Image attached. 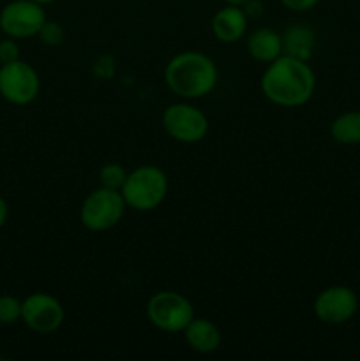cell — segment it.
<instances>
[{
    "mask_svg": "<svg viewBox=\"0 0 360 361\" xmlns=\"http://www.w3.org/2000/svg\"><path fill=\"white\" fill-rule=\"evenodd\" d=\"M260 85L261 92L270 102L282 108H299L313 97L316 76L307 60L282 53L268 63Z\"/></svg>",
    "mask_w": 360,
    "mask_h": 361,
    "instance_id": "1",
    "label": "cell"
},
{
    "mask_svg": "<svg viewBox=\"0 0 360 361\" xmlns=\"http://www.w3.org/2000/svg\"><path fill=\"white\" fill-rule=\"evenodd\" d=\"M164 83L176 97L201 99L217 85V67L205 53L182 51L166 66Z\"/></svg>",
    "mask_w": 360,
    "mask_h": 361,
    "instance_id": "2",
    "label": "cell"
},
{
    "mask_svg": "<svg viewBox=\"0 0 360 361\" xmlns=\"http://www.w3.org/2000/svg\"><path fill=\"white\" fill-rule=\"evenodd\" d=\"M124 201L138 212H150L157 208L168 194V176L157 166H140L127 173L122 189Z\"/></svg>",
    "mask_w": 360,
    "mask_h": 361,
    "instance_id": "3",
    "label": "cell"
},
{
    "mask_svg": "<svg viewBox=\"0 0 360 361\" xmlns=\"http://www.w3.org/2000/svg\"><path fill=\"white\" fill-rule=\"evenodd\" d=\"M126 208L127 204L120 190L99 187V189L92 190L81 204V224L88 231H108L122 221Z\"/></svg>",
    "mask_w": 360,
    "mask_h": 361,
    "instance_id": "4",
    "label": "cell"
},
{
    "mask_svg": "<svg viewBox=\"0 0 360 361\" xmlns=\"http://www.w3.org/2000/svg\"><path fill=\"white\" fill-rule=\"evenodd\" d=\"M147 317L157 330L180 334L194 317V307L176 291H159L147 303Z\"/></svg>",
    "mask_w": 360,
    "mask_h": 361,
    "instance_id": "5",
    "label": "cell"
},
{
    "mask_svg": "<svg viewBox=\"0 0 360 361\" xmlns=\"http://www.w3.org/2000/svg\"><path fill=\"white\" fill-rule=\"evenodd\" d=\"M162 127L175 141L198 143L208 133V118L189 102H175L162 113Z\"/></svg>",
    "mask_w": 360,
    "mask_h": 361,
    "instance_id": "6",
    "label": "cell"
},
{
    "mask_svg": "<svg viewBox=\"0 0 360 361\" xmlns=\"http://www.w3.org/2000/svg\"><path fill=\"white\" fill-rule=\"evenodd\" d=\"M39 76L34 67L21 60L2 63L0 67V94L13 104H28L39 94Z\"/></svg>",
    "mask_w": 360,
    "mask_h": 361,
    "instance_id": "7",
    "label": "cell"
},
{
    "mask_svg": "<svg viewBox=\"0 0 360 361\" xmlns=\"http://www.w3.org/2000/svg\"><path fill=\"white\" fill-rule=\"evenodd\" d=\"M46 21V13L41 4L32 0H14L0 13V28L9 37L27 39L37 35Z\"/></svg>",
    "mask_w": 360,
    "mask_h": 361,
    "instance_id": "8",
    "label": "cell"
},
{
    "mask_svg": "<svg viewBox=\"0 0 360 361\" xmlns=\"http://www.w3.org/2000/svg\"><path fill=\"white\" fill-rule=\"evenodd\" d=\"M21 319L35 334H53L64 323V307L46 293H35L21 302Z\"/></svg>",
    "mask_w": 360,
    "mask_h": 361,
    "instance_id": "9",
    "label": "cell"
},
{
    "mask_svg": "<svg viewBox=\"0 0 360 361\" xmlns=\"http://www.w3.org/2000/svg\"><path fill=\"white\" fill-rule=\"evenodd\" d=\"M359 309L355 291L346 286H330L314 300V316L327 324H342L352 319Z\"/></svg>",
    "mask_w": 360,
    "mask_h": 361,
    "instance_id": "10",
    "label": "cell"
},
{
    "mask_svg": "<svg viewBox=\"0 0 360 361\" xmlns=\"http://www.w3.org/2000/svg\"><path fill=\"white\" fill-rule=\"evenodd\" d=\"M247 21H249V18L244 13L242 6L226 4L212 18V34L217 41L232 44V42L240 41L246 35Z\"/></svg>",
    "mask_w": 360,
    "mask_h": 361,
    "instance_id": "11",
    "label": "cell"
},
{
    "mask_svg": "<svg viewBox=\"0 0 360 361\" xmlns=\"http://www.w3.org/2000/svg\"><path fill=\"white\" fill-rule=\"evenodd\" d=\"M184 337L193 351L208 355V353L217 351L221 345V331L212 321L193 317L189 324L184 330Z\"/></svg>",
    "mask_w": 360,
    "mask_h": 361,
    "instance_id": "12",
    "label": "cell"
},
{
    "mask_svg": "<svg viewBox=\"0 0 360 361\" xmlns=\"http://www.w3.org/2000/svg\"><path fill=\"white\" fill-rule=\"evenodd\" d=\"M247 51L256 62L270 63L282 55V39L272 28H258L247 39Z\"/></svg>",
    "mask_w": 360,
    "mask_h": 361,
    "instance_id": "13",
    "label": "cell"
},
{
    "mask_svg": "<svg viewBox=\"0 0 360 361\" xmlns=\"http://www.w3.org/2000/svg\"><path fill=\"white\" fill-rule=\"evenodd\" d=\"M282 53L300 60H309L313 55L316 35L306 25H289L281 34Z\"/></svg>",
    "mask_w": 360,
    "mask_h": 361,
    "instance_id": "14",
    "label": "cell"
},
{
    "mask_svg": "<svg viewBox=\"0 0 360 361\" xmlns=\"http://www.w3.org/2000/svg\"><path fill=\"white\" fill-rule=\"evenodd\" d=\"M330 134L341 145H360V111H348L332 122Z\"/></svg>",
    "mask_w": 360,
    "mask_h": 361,
    "instance_id": "15",
    "label": "cell"
},
{
    "mask_svg": "<svg viewBox=\"0 0 360 361\" xmlns=\"http://www.w3.org/2000/svg\"><path fill=\"white\" fill-rule=\"evenodd\" d=\"M127 178V171L116 162H109V164H104L99 171V182H101V187H106V189H122L124 182Z\"/></svg>",
    "mask_w": 360,
    "mask_h": 361,
    "instance_id": "16",
    "label": "cell"
},
{
    "mask_svg": "<svg viewBox=\"0 0 360 361\" xmlns=\"http://www.w3.org/2000/svg\"><path fill=\"white\" fill-rule=\"evenodd\" d=\"M21 319V302L14 296H2L0 298V324H13Z\"/></svg>",
    "mask_w": 360,
    "mask_h": 361,
    "instance_id": "17",
    "label": "cell"
},
{
    "mask_svg": "<svg viewBox=\"0 0 360 361\" xmlns=\"http://www.w3.org/2000/svg\"><path fill=\"white\" fill-rule=\"evenodd\" d=\"M37 35L46 46H59L64 42V28L62 25L56 23V21L46 20Z\"/></svg>",
    "mask_w": 360,
    "mask_h": 361,
    "instance_id": "18",
    "label": "cell"
},
{
    "mask_svg": "<svg viewBox=\"0 0 360 361\" xmlns=\"http://www.w3.org/2000/svg\"><path fill=\"white\" fill-rule=\"evenodd\" d=\"M20 49H18V44L13 41V39H4L0 42V62L9 63L14 62V60H20Z\"/></svg>",
    "mask_w": 360,
    "mask_h": 361,
    "instance_id": "19",
    "label": "cell"
},
{
    "mask_svg": "<svg viewBox=\"0 0 360 361\" xmlns=\"http://www.w3.org/2000/svg\"><path fill=\"white\" fill-rule=\"evenodd\" d=\"M286 9L295 11V13H304V11H309L316 6L320 0H279Z\"/></svg>",
    "mask_w": 360,
    "mask_h": 361,
    "instance_id": "20",
    "label": "cell"
},
{
    "mask_svg": "<svg viewBox=\"0 0 360 361\" xmlns=\"http://www.w3.org/2000/svg\"><path fill=\"white\" fill-rule=\"evenodd\" d=\"M242 9L244 13L247 14V18H251V20H258V18L263 16L265 13V7L263 4H261V0H247L242 6Z\"/></svg>",
    "mask_w": 360,
    "mask_h": 361,
    "instance_id": "21",
    "label": "cell"
},
{
    "mask_svg": "<svg viewBox=\"0 0 360 361\" xmlns=\"http://www.w3.org/2000/svg\"><path fill=\"white\" fill-rule=\"evenodd\" d=\"M6 221H7V203L0 197V228H2Z\"/></svg>",
    "mask_w": 360,
    "mask_h": 361,
    "instance_id": "22",
    "label": "cell"
},
{
    "mask_svg": "<svg viewBox=\"0 0 360 361\" xmlns=\"http://www.w3.org/2000/svg\"><path fill=\"white\" fill-rule=\"evenodd\" d=\"M222 2L233 4V6H244V4H246L247 0H222Z\"/></svg>",
    "mask_w": 360,
    "mask_h": 361,
    "instance_id": "23",
    "label": "cell"
},
{
    "mask_svg": "<svg viewBox=\"0 0 360 361\" xmlns=\"http://www.w3.org/2000/svg\"><path fill=\"white\" fill-rule=\"evenodd\" d=\"M32 2H37V4H41V6H46V4H53V2H56V0H32Z\"/></svg>",
    "mask_w": 360,
    "mask_h": 361,
    "instance_id": "24",
    "label": "cell"
}]
</instances>
